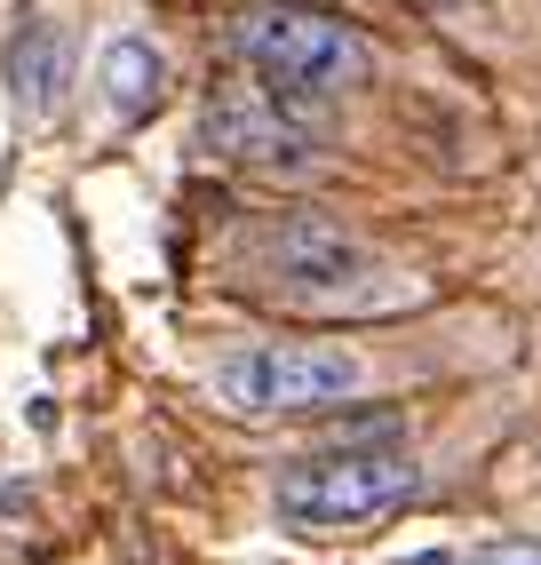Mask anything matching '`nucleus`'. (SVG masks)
I'll use <instances>...</instances> for the list:
<instances>
[{"label": "nucleus", "instance_id": "obj_1", "mask_svg": "<svg viewBox=\"0 0 541 565\" xmlns=\"http://www.w3.org/2000/svg\"><path fill=\"white\" fill-rule=\"evenodd\" d=\"M231 49L247 56V72L279 96H335L367 81V49L351 24H335L303 0H255L231 24Z\"/></svg>", "mask_w": 541, "mask_h": 565}, {"label": "nucleus", "instance_id": "obj_2", "mask_svg": "<svg viewBox=\"0 0 541 565\" xmlns=\"http://www.w3.org/2000/svg\"><path fill=\"white\" fill-rule=\"evenodd\" d=\"M406 494H414V462L399 446H335V455L287 462L270 486V510L295 534H351V525L391 518Z\"/></svg>", "mask_w": 541, "mask_h": 565}, {"label": "nucleus", "instance_id": "obj_3", "mask_svg": "<svg viewBox=\"0 0 541 565\" xmlns=\"http://www.w3.org/2000/svg\"><path fill=\"white\" fill-rule=\"evenodd\" d=\"M359 383H367L359 351H335V343H255L215 366V398L231 414H319V406H342Z\"/></svg>", "mask_w": 541, "mask_h": 565}, {"label": "nucleus", "instance_id": "obj_4", "mask_svg": "<svg viewBox=\"0 0 541 565\" xmlns=\"http://www.w3.org/2000/svg\"><path fill=\"white\" fill-rule=\"evenodd\" d=\"M200 143H208L215 160H240V168H303V160H311L303 96H279V88H231V96H208V111H200Z\"/></svg>", "mask_w": 541, "mask_h": 565}, {"label": "nucleus", "instance_id": "obj_5", "mask_svg": "<svg viewBox=\"0 0 541 565\" xmlns=\"http://www.w3.org/2000/svg\"><path fill=\"white\" fill-rule=\"evenodd\" d=\"M263 255H270V271L295 279V287H342V279L367 271V247L342 232V223H327V215H287V223H270Z\"/></svg>", "mask_w": 541, "mask_h": 565}, {"label": "nucleus", "instance_id": "obj_6", "mask_svg": "<svg viewBox=\"0 0 541 565\" xmlns=\"http://www.w3.org/2000/svg\"><path fill=\"white\" fill-rule=\"evenodd\" d=\"M64 72H72V32H64L56 17L24 24V41L9 49V88H17V104L32 111V120L64 96Z\"/></svg>", "mask_w": 541, "mask_h": 565}, {"label": "nucleus", "instance_id": "obj_7", "mask_svg": "<svg viewBox=\"0 0 541 565\" xmlns=\"http://www.w3.org/2000/svg\"><path fill=\"white\" fill-rule=\"evenodd\" d=\"M96 81H104V104L120 111V120H144V111L160 104L168 64H160V49H151V41H136V32H128V41L104 49V72H96Z\"/></svg>", "mask_w": 541, "mask_h": 565}, {"label": "nucleus", "instance_id": "obj_8", "mask_svg": "<svg viewBox=\"0 0 541 565\" xmlns=\"http://www.w3.org/2000/svg\"><path fill=\"white\" fill-rule=\"evenodd\" d=\"M470 565H541V542H486Z\"/></svg>", "mask_w": 541, "mask_h": 565}, {"label": "nucleus", "instance_id": "obj_9", "mask_svg": "<svg viewBox=\"0 0 541 565\" xmlns=\"http://www.w3.org/2000/svg\"><path fill=\"white\" fill-rule=\"evenodd\" d=\"M406 565H454V557H446V550H431V557H406Z\"/></svg>", "mask_w": 541, "mask_h": 565}]
</instances>
